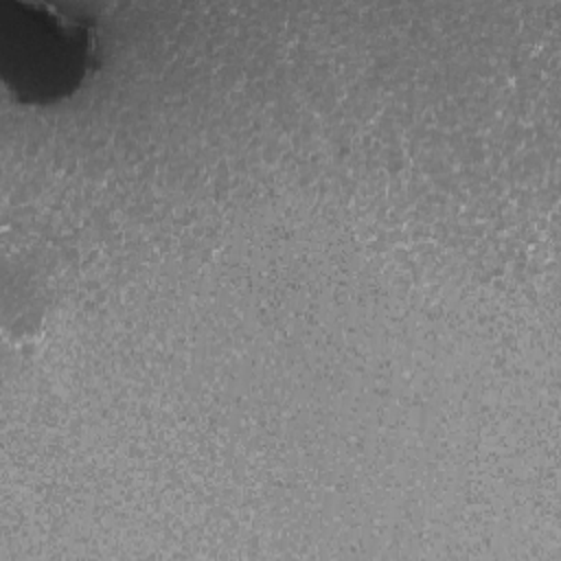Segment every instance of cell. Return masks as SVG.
I'll use <instances>...</instances> for the list:
<instances>
[{
    "label": "cell",
    "mask_w": 561,
    "mask_h": 561,
    "mask_svg": "<svg viewBox=\"0 0 561 561\" xmlns=\"http://www.w3.org/2000/svg\"><path fill=\"white\" fill-rule=\"evenodd\" d=\"M94 22L44 2H0V77L22 103L72 94L94 64Z\"/></svg>",
    "instance_id": "cell-1"
}]
</instances>
